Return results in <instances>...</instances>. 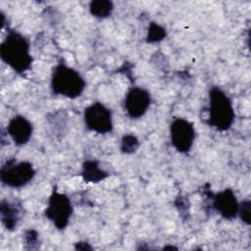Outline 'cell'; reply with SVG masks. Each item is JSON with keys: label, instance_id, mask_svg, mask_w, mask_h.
<instances>
[{"label": "cell", "instance_id": "1", "mask_svg": "<svg viewBox=\"0 0 251 251\" xmlns=\"http://www.w3.org/2000/svg\"><path fill=\"white\" fill-rule=\"evenodd\" d=\"M0 56L5 64L15 72L23 74L31 68L32 57L28 40L20 32L10 30L1 43Z\"/></svg>", "mask_w": 251, "mask_h": 251}, {"label": "cell", "instance_id": "2", "mask_svg": "<svg viewBox=\"0 0 251 251\" xmlns=\"http://www.w3.org/2000/svg\"><path fill=\"white\" fill-rule=\"evenodd\" d=\"M85 85V80L80 74L65 63H59L53 69L51 89L54 94L75 99L81 95Z\"/></svg>", "mask_w": 251, "mask_h": 251}, {"label": "cell", "instance_id": "3", "mask_svg": "<svg viewBox=\"0 0 251 251\" xmlns=\"http://www.w3.org/2000/svg\"><path fill=\"white\" fill-rule=\"evenodd\" d=\"M234 111L229 97L219 87L209 91L208 124L219 130H227L234 121Z\"/></svg>", "mask_w": 251, "mask_h": 251}, {"label": "cell", "instance_id": "4", "mask_svg": "<svg viewBox=\"0 0 251 251\" xmlns=\"http://www.w3.org/2000/svg\"><path fill=\"white\" fill-rule=\"evenodd\" d=\"M36 172L31 163L22 161L17 162L14 159L9 160L1 167V181L13 188H21L29 183Z\"/></svg>", "mask_w": 251, "mask_h": 251}, {"label": "cell", "instance_id": "5", "mask_svg": "<svg viewBox=\"0 0 251 251\" xmlns=\"http://www.w3.org/2000/svg\"><path fill=\"white\" fill-rule=\"evenodd\" d=\"M45 217L53 223L58 229L67 227L73 214V205L70 198L63 193L54 191L49 197Z\"/></svg>", "mask_w": 251, "mask_h": 251}, {"label": "cell", "instance_id": "6", "mask_svg": "<svg viewBox=\"0 0 251 251\" xmlns=\"http://www.w3.org/2000/svg\"><path fill=\"white\" fill-rule=\"evenodd\" d=\"M84 124L94 132L105 134L113 130L112 112L100 102H94L84 110Z\"/></svg>", "mask_w": 251, "mask_h": 251}, {"label": "cell", "instance_id": "7", "mask_svg": "<svg viewBox=\"0 0 251 251\" xmlns=\"http://www.w3.org/2000/svg\"><path fill=\"white\" fill-rule=\"evenodd\" d=\"M172 145L180 153H187L195 139V128L192 123L183 119H175L170 126Z\"/></svg>", "mask_w": 251, "mask_h": 251}, {"label": "cell", "instance_id": "8", "mask_svg": "<svg viewBox=\"0 0 251 251\" xmlns=\"http://www.w3.org/2000/svg\"><path fill=\"white\" fill-rule=\"evenodd\" d=\"M151 104L150 93L141 87H131L125 98V110L130 119L141 118Z\"/></svg>", "mask_w": 251, "mask_h": 251}, {"label": "cell", "instance_id": "9", "mask_svg": "<svg viewBox=\"0 0 251 251\" xmlns=\"http://www.w3.org/2000/svg\"><path fill=\"white\" fill-rule=\"evenodd\" d=\"M213 206L224 219L232 220L237 216L239 203L232 189L226 188L214 196Z\"/></svg>", "mask_w": 251, "mask_h": 251}, {"label": "cell", "instance_id": "10", "mask_svg": "<svg viewBox=\"0 0 251 251\" xmlns=\"http://www.w3.org/2000/svg\"><path fill=\"white\" fill-rule=\"evenodd\" d=\"M32 124L24 116L13 117L8 124L7 132L18 146L27 143L32 135Z\"/></svg>", "mask_w": 251, "mask_h": 251}, {"label": "cell", "instance_id": "11", "mask_svg": "<svg viewBox=\"0 0 251 251\" xmlns=\"http://www.w3.org/2000/svg\"><path fill=\"white\" fill-rule=\"evenodd\" d=\"M1 220L7 229L13 230L16 228L21 217L23 210L19 204L8 200H2L0 205Z\"/></svg>", "mask_w": 251, "mask_h": 251}, {"label": "cell", "instance_id": "12", "mask_svg": "<svg viewBox=\"0 0 251 251\" xmlns=\"http://www.w3.org/2000/svg\"><path fill=\"white\" fill-rule=\"evenodd\" d=\"M81 175L85 181H91V182L101 181L102 179H104L109 176L107 172L103 171L99 167V163L93 160L85 161L83 163Z\"/></svg>", "mask_w": 251, "mask_h": 251}, {"label": "cell", "instance_id": "13", "mask_svg": "<svg viewBox=\"0 0 251 251\" xmlns=\"http://www.w3.org/2000/svg\"><path fill=\"white\" fill-rule=\"evenodd\" d=\"M114 5L108 0H95L90 2L89 11L92 16L99 19H105L112 14Z\"/></svg>", "mask_w": 251, "mask_h": 251}, {"label": "cell", "instance_id": "14", "mask_svg": "<svg viewBox=\"0 0 251 251\" xmlns=\"http://www.w3.org/2000/svg\"><path fill=\"white\" fill-rule=\"evenodd\" d=\"M166 29L158 24L151 23L147 33V42L154 43L162 41L166 37Z\"/></svg>", "mask_w": 251, "mask_h": 251}, {"label": "cell", "instance_id": "15", "mask_svg": "<svg viewBox=\"0 0 251 251\" xmlns=\"http://www.w3.org/2000/svg\"><path fill=\"white\" fill-rule=\"evenodd\" d=\"M139 146L138 139L132 134H126L121 143V151L126 154H130L136 151Z\"/></svg>", "mask_w": 251, "mask_h": 251}, {"label": "cell", "instance_id": "16", "mask_svg": "<svg viewBox=\"0 0 251 251\" xmlns=\"http://www.w3.org/2000/svg\"><path fill=\"white\" fill-rule=\"evenodd\" d=\"M237 214H239V217H240V219L243 223H245L248 226L250 225V223H251V220H250V217H251V202H250V200H244L239 204Z\"/></svg>", "mask_w": 251, "mask_h": 251}, {"label": "cell", "instance_id": "17", "mask_svg": "<svg viewBox=\"0 0 251 251\" xmlns=\"http://www.w3.org/2000/svg\"><path fill=\"white\" fill-rule=\"evenodd\" d=\"M25 244L29 245L28 248L33 249L35 248V245H38V233L35 230H27L25 232Z\"/></svg>", "mask_w": 251, "mask_h": 251}]
</instances>
